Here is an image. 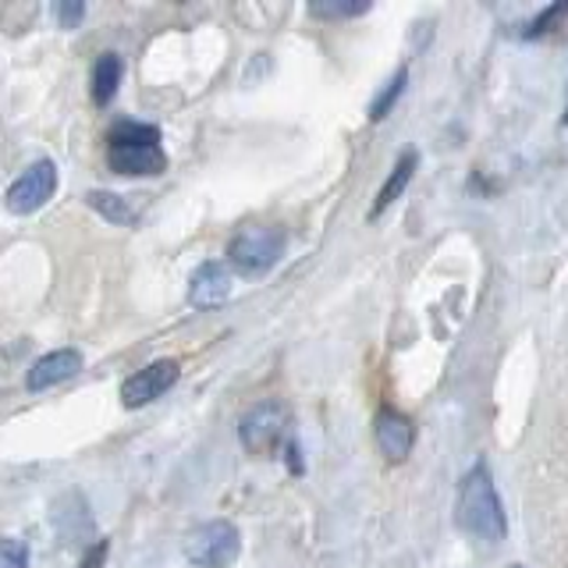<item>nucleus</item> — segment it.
<instances>
[{"label": "nucleus", "mask_w": 568, "mask_h": 568, "mask_svg": "<svg viewBox=\"0 0 568 568\" xmlns=\"http://www.w3.org/2000/svg\"><path fill=\"white\" fill-rule=\"evenodd\" d=\"M85 203L93 206L103 221H111V224H135V210L124 203V195H114V192H89L85 195Z\"/></svg>", "instance_id": "13"}, {"label": "nucleus", "mask_w": 568, "mask_h": 568, "mask_svg": "<svg viewBox=\"0 0 568 568\" xmlns=\"http://www.w3.org/2000/svg\"><path fill=\"white\" fill-rule=\"evenodd\" d=\"M106 164L124 178H156L164 174L168 156L160 150V132L153 124L118 121L111 129V146H106Z\"/></svg>", "instance_id": "2"}, {"label": "nucleus", "mask_w": 568, "mask_h": 568, "mask_svg": "<svg viewBox=\"0 0 568 568\" xmlns=\"http://www.w3.org/2000/svg\"><path fill=\"white\" fill-rule=\"evenodd\" d=\"M565 124H568V111H565Z\"/></svg>", "instance_id": "20"}, {"label": "nucleus", "mask_w": 568, "mask_h": 568, "mask_svg": "<svg viewBox=\"0 0 568 568\" xmlns=\"http://www.w3.org/2000/svg\"><path fill=\"white\" fill-rule=\"evenodd\" d=\"M405 79H408V71H405V68H398L395 75H390V82L384 85V93L369 103V121H381V118H387V111H390V106L398 103V97L405 93Z\"/></svg>", "instance_id": "14"}, {"label": "nucleus", "mask_w": 568, "mask_h": 568, "mask_svg": "<svg viewBox=\"0 0 568 568\" xmlns=\"http://www.w3.org/2000/svg\"><path fill=\"white\" fill-rule=\"evenodd\" d=\"M231 298V274L224 263H203L200 271L192 274L189 284V302L195 310H221Z\"/></svg>", "instance_id": "9"}, {"label": "nucleus", "mask_w": 568, "mask_h": 568, "mask_svg": "<svg viewBox=\"0 0 568 568\" xmlns=\"http://www.w3.org/2000/svg\"><path fill=\"white\" fill-rule=\"evenodd\" d=\"M178 377H182V366H178L174 359H156L146 369L132 373V377L121 384V402L129 405V408L150 405L160 395H168V390L178 384Z\"/></svg>", "instance_id": "7"}, {"label": "nucleus", "mask_w": 568, "mask_h": 568, "mask_svg": "<svg viewBox=\"0 0 568 568\" xmlns=\"http://www.w3.org/2000/svg\"><path fill=\"white\" fill-rule=\"evenodd\" d=\"M561 14H568V4H555V8H547L544 14H537L532 22L526 26V36H537V32H547V26L555 22V18H561Z\"/></svg>", "instance_id": "18"}, {"label": "nucleus", "mask_w": 568, "mask_h": 568, "mask_svg": "<svg viewBox=\"0 0 568 568\" xmlns=\"http://www.w3.org/2000/svg\"><path fill=\"white\" fill-rule=\"evenodd\" d=\"M373 434H377L381 455L390 462L408 458V452H413V444H416V426L408 416H402L398 408H381L377 423H373Z\"/></svg>", "instance_id": "8"}, {"label": "nucleus", "mask_w": 568, "mask_h": 568, "mask_svg": "<svg viewBox=\"0 0 568 568\" xmlns=\"http://www.w3.org/2000/svg\"><path fill=\"white\" fill-rule=\"evenodd\" d=\"M58 192V164L53 160H36L32 168H26L22 178H14L8 189V210L11 213H36L47 206L50 195Z\"/></svg>", "instance_id": "6"}, {"label": "nucleus", "mask_w": 568, "mask_h": 568, "mask_svg": "<svg viewBox=\"0 0 568 568\" xmlns=\"http://www.w3.org/2000/svg\"><path fill=\"white\" fill-rule=\"evenodd\" d=\"M284 434H288V408L274 398L256 402L239 419V437L245 444V452H253V455H271L284 440Z\"/></svg>", "instance_id": "5"}, {"label": "nucleus", "mask_w": 568, "mask_h": 568, "mask_svg": "<svg viewBox=\"0 0 568 568\" xmlns=\"http://www.w3.org/2000/svg\"><path fill=\"white\" fill-rule=\"evenodd\" d=\"M82 369V355L75 348H58V352H47L43 359H36L26 373V387L29 390H47L61 381H71L75 373Z\"/></svg>", "instance_id": "10"}, {"label": "nucleus", "mask_w": 568, "mask_h": 568, "mask_svg": "<svg viewBox=\"0 0 568 568\" xmlns=\"http://www.w3.org/2000/svg\"><path fill=\"white\" fill-rule=\"evenodd\" d=\"M103 561H106V540H97L93 547L85 550V558H82L79 568H103Z\"/></svg>", "instance_id": "19"}, {"label": "nucleus", "mask_w": 568, "mask_h": 568, "mask_svg": "<svg viewBox=\"0 0 568 568\" xmlns=\"http://www.w3.org/2000/svg\"><path fill=\"white\" fill-rule=\"evenodd\" d=\"M284 256V231L271 224H248L227 245V260L242 274H266Z\"/></svg>", "instance_id": "3"}, {"label": "nucleus", "mask_w": 568, "mask_h": 568, "mask_svg": "<svg viewBox=\"0 0 568 568\" xmlns=\"http://www.w3.org/2000/svg\"><path fill=\"white\" fill-rule=\"evenodd\" d=\"M121 58L118 53H100L97 64H93V100L103 106V103H111L114 93H118V82H121Z\"/></svg>", "instance_id": "12"}, {"label": "nucleus", "mask_w": 568, "mask_h": 568, "mask_svg": "<svg viewBox=\"0 0 568 568\" xmlns=\"http://www.w3.org/2000/svg\"><path fill=\"white\" fill-rule=\"evenodd\" d=\"M455 519L458 526L473 532L476 540L484 544H501L505 532H508V519H505V508H501V497H497V487L490 479V469L484 462L466 473L458 487V508H455Z\"/></svg>", "instance_id": "1"}, {"label": "nucleus", "mask_w": 568, "mask_h": 568, "mask_svg": "<svg viewBox=\"0 0 568 568\" xmlns=\"http://www.w3.org/2000/svg\"><path fill=\"white\" fill-rule=\"evenodd\" d=\"M416 164H419V156L408 150L398 164H395V171L387 174V182L381 185V192H377V203H373V210H369V217H381V213L398 200V195L405 192V185L413 182V171H416Z\"/></svg>", "instance_id": "11"}, {"label": "nucleus", "mask_w": 568, "mask_h": 568, "mask_svg": "<svg viewBox=\"0 0 568 568\" xmlns=\"http://www.w3.org/2000/svg\"><path fill=\"white\" fill-rule=\"evenodd\" d=\"M366 11H369V0H355V4H345V0H316V4H310L313 18H355Z\"/></svg>", "instance_id": "15"}, {"label": "nucleus", "mask_w": 568, "mask_h": 568, "mask_svg": "<svg viewBox=\"0 0 568 568\" xmlns=\"http://www.w3.org/2000/svg\"><path fill=\"white\" fill-rule=\"evenodd\" d=\"M0 568H29V547L18 537H8L0 544Z\"/></svg>", "instance_id": "16"}, {"label": "nucleus", "mask_w": 568, "mask_h": 568, "mask_svg": "<svg viewBox=\"0 0 568 568\" xmlns=\"http://www.w3.org/2000/svg\"><path fill=\"white\" fill-rule=\"evenodd\" d=\"M239 550H242V532L227 519H213L185 537V558L200 568H224L239 558Z\"/></svg>", "instance_id": "4"}, {"label": "nucleus", "mask_w": 568, "mask_h": 568, "mask_svg": "<svg viewBox=\"0 0 568 568\" xmlns=\"http://www.w3.org/2000/svg\"><path fill=\"white\" fill-rule=\"evenodd\" d=\"M53 14H58V22L64 29H75L85 18V4H71V0H61V4H53Z\"/></svg>", "instance_id": "17"}]
</instances>
